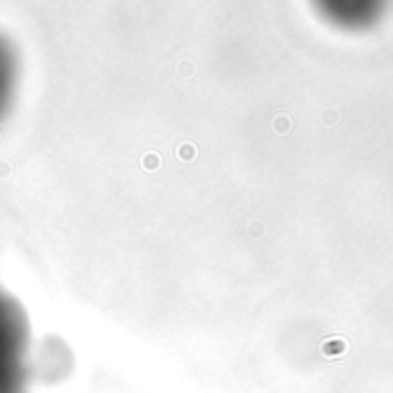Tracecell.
I'll list each match as a JSON object with an SVG mask.
<instances>
[{
  "label": "cell",
  "instance_id": "obj_1",
  "mask_svg": "<svg viewBox=\"0 0 393 393\" xmlns=\"http://www.w3.org/2000/svg\"><path fill=\"white\" fill-rule=\"evenodd\" d=\"M28 324L21 306L0 290V393L26 391Z\"/></svg>",
  "mask_w": 393,
  "mask_h": 393
},
{
  "label": "cell",
  "instance_id": "obj_2",
  "mask_svg": "<svg viewBox=\"0 0 393 393\" xmlns=\"http://www.w3.org/2000/svg\"><path fill=\"white\" fill-rule=\"evenodd\" d=\"M17 55L14 49L0 37V120L7 115L17 92Z\"/></svg>",
  "mask_w": 393,
  "mask_h": 393
},
{
  "label": "cell",
  "instance_id": "obj_3",
  "mask_svg": "<svg viewBox=\"0 0 393 393\" xmlns=\"http://www.w3.org/2000/svg\"><path fill=\"white\" fill-rule=\"evenodd\" d=\"M290 129H292V124H290L288 115H279V117L274 120V131H276V134H288Z\"/></svg>",
  "mask_w": 393,
  "mask_h": 393
},
{
  "label": "cell",
  "instance_id": "obj_4",
  "mask_svg": "<svg viewBox=\"0 0 393 393\" xmlns=\"http://www.w3.org/2000/svg\"><path fill=\"white\" fill-rule=\"evenodd\" d=\"M324 354H340L345 352V343L343 340H329V345H324Z\"/></svg>",
  "mask_w": 393,
  "mask_h": 393
},
{
  "label": "cell",
  "instance_id": "obj_5",
  "mask_svg": "<svg viewBox=\"0 0 393 393\" xmlns=\"http://www.w3.org/2000/svg\"><path fill=\"white\" fill-rule=\"evenodd\" d=\"M182 157H184L186 161H189V159H193V157H196V150H193V148H189V145H186V148L182 150Z\"/></svg>",
  "mask_w": 393,
  "mask_h": 393
}]
</instances>
